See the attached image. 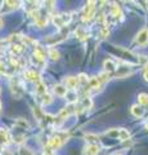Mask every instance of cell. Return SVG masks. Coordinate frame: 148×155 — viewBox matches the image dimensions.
<instances>
[{
    "label": "cell",
    "instance_id": "obj_22",
    "mask_svg": "<svg viewBox=\"0 0 148 155\" xmlns=\"http://www.w3.org/2000/svg\"><path fill=\"white\" fill-rule=\"evenodd\" d=\"M89 78L85 75V74H79L77 75V81H79V85H87V84H89Z\"/></svg>",
    "mask_w": 148,
    "mask_h": 155
},
{
    "label": "cell",
    "instance_id": "obj_20",
    "mask_svg": "<svg viewBox=\"0 0 148 155\" xmlns=\"http://www.w3.org/2000/svg\"><path fill=\"white\" fill-rule=\"evenodd\" d=\"M35 92H36V94L37 96H41V94H44L46 93V87L44 83H41V81H39V83H36V87H35Z\"/></svg>",
    "mask_w": 148,
    "mask_h": 155
},
{
    "label": "cell",
    "instance_id": "obj_12",
    "mask_svg": "<svg viewBox=\"0 0 148 155\" xmlns=\"http://www.w3.org/2000/svg\"><path fill=\"white\" fill-rule=\"evenodd\" d=\"M53 91H54V93L57 94V96H59V97H66V94H67V87L66 85H62V84H55L54 85V88H53Z\"/></svg>",
    "mask_w": 148,
    "mask_h": 155
},
{
    "label": "cell",
    "instance_id": "obj_27",
    "mask_svg": "<svg viewBox=\"0 0 148 155\" xmlns=\"http://www.w3.org/2000/svg\"><path fill=\"white\" fill-rule=\"evenodd\" d=\"M107 136H109V137H117V136H118V129L109 130V132H107Z\"/></svg>",
    "mask_w": 148,
    "mask_h": 155
},
{
    "label": "cell",
    "instance_id": "obj_25",
    "mask_svg": "<svg viewBox=\"0 0 148 155\" xmlns=\"http://www.w3.org/2000/svg\"><path fill=\"white\" fill-rule=\"evenodd\" d=\"M22 51H23V45L22 44H12V53L13 54L18 56V54H21L22 53Z\"/></svg>",
    "mask_w": 148,
    "mask_h": 155
},
{
    "label": "cell",
    "instance_id": "obj_30",
    "mask_svg": "<svg viewBox=\"0 0 148 155\" xmlns=\"http://www.w3.org/2000/svg\"><path fill=\"white\" fill-rule=\"evenodd\" d=\"M2 155H16V153L9 149H4V150H2Z\"/></svg>",
    "mask_w": 148,
    "mask_h": 155
},
{
    "label": "cell",
    "instance_id": "obj_32",
    "mask_svg": "<svg viewBox=\"0 0 148 155\" xmlns=\"http://www.w3.org/2000/svg\"><path fill=\"white\" fill-rule=\"evenodd\" d=\"M3 25H4V22H3V19H2V17H0V28L3 27Z\"/></svg>",
    "mask_w": 148,
    "mask_h": 155
},
{
    "label": "cell",
    "instance_id": "obj_34",
    "mask_svg": "<svg viewBox=\"0 0 148 155\" xmlns=\"http://www.w3.org/2000/svg\"><path fill=\"white\" fill-rule=\"evenodd\" d=\"M0 110H2V102H0Z\"/></svg>",
    "mask_w": 148,
    "mask_h": 155
},
{
    "label": "cell",
    "instance_id": "obj_19",
    "mask_svg": "<svg viewBox=\"0 0 148 155\" xmlns=\"http://www.w3.org/2000/svg\"><path fill=\"white\" fill-rule=\"evenodd\" d=\"M111 16L113 18H121L122 17V13H121V9L118 5H116V4H113V5L111 7Z\"/></svg>",
    "mask_w": 148,
    "mask_h": 155
},
{
    "label": "cell",
    "instance_id": "obj_10",
    "mask_svg": "<svg viewBox=\"0 0 148 155\" xmlns=\"http://www.w3.org/2000/svg\"><path fill=\"white\" fill-rule=\"evenodd\" d=\"M103 67H104V71L108 72V74H111V72H113V71H116V70H117L116 62L112 61V60H106V61H104Z\"/></svg>",
    "mask_w": 148,
    "mask_h": 155
},
{
    "label": "cell",
    "instance_id": "obj_9",
    "mask_svg": "<svg viewBox=\"0 0 148 155\" xmlns=\"http://www.w3.org/2000/svg\"><path fill=\"white\" fill-rule=\"evenodd\" d=\"M65 83H66L67 89H75L76 91V88H77V85H79L77 76H68V78H66Z\"/></svg>",
    "mask_w": 148,
    "mask_h": 155
},
{
    "label": "cell",
    "instance_id": "obj_11",
    "mask_svg": "<svg viewBox=\"0 0 148 155\" xmlns=\"http://www.w3.org/2000/svg\"><path fill=\"white\" fill-rule=\"evenodd\" d=\"M88 85H89V91H98L103 84L99 81L98 76H94V78H92V79L89 80V84Z\"/></svg>",
    "mask_w": 148,
    "mask_h": 155
},
{
    "label": "cell",
    "instance_id": "obj_7",
    "mask_svg": "<svg viewBox=\"0 0 148 155\" xmlns=\"http://www.w3.org/2000/svg\"><path fill=\"white\" fill-rule=\"evenodd\" d=\"M137 43L142 47H144L148 44V28H143L142 31L137 35Z\"/></svg>",
    "mask_w": 148,
    "mask_h": 155
},
{
    "label": "cell",
    "instance_id": "obj_16",
    "mask_svg": "<svg viewBox=\"0 0 148 155\" xmlns=\"http://www.w3.org/2000/svg\"><path fill=\"white\" fill-rule=\"evenodd\" d=\"M66 100L70 102V105H74L76 101H77V92L75 89H68L67 94H66Z\"/></svg>",
    "mask_w": 148,
    "mask_h": 155
},
{
    "label": "cell",
    "instance_id": "obj_5",
    "mask_svg": "<svg viewBox=\"0 0 148 155\" xmlns=\"http://www.w3.org/2000/svg\"><path fill=\"white\" fill-rule=\"evenodd\" d=\"M21 2H3V7H2V11L0 13H8V12H12L14 9L20 8L21 5Z\"/></svg>",
    "mask_w": 148,
    "mask_h": 155
},
{
    "label": "cell",
    "instance_id": "obj_21",
    "mask_svg": "<svg viewBox=\"0 0 148 155\" xmlns=\"http://www.w3.org/2000/svg\"><path fill=\"white\" fill-rule=\"evenodd\" d=\"M92 105H93V102H92V100H90V97H84L83 98V101H81V109H90L92 107Z\"/></svg>",
    "mask_w": 148,
    "mask_h": 155
},
{
    "label": "cell",
    "instance_id": "obj_13",
    "mask_svg": "<svg viewBox=\"0 0 148 155\" xmlns=\"http://www.w3.org/2000/svg\"><path fill=\"white\" fill-rule=\"evenodd\" d=\"M101 147L98 145H88L84 150V155H98Z\"/></svg>",
    "mask_w": 148,
    "mask_h": 155
},
{
    "label": "cell",
    "instance_id": "obj_28",
    "mask_svg": "<svg viewBox=\"0 0 148 155\" xmlns=\"http://www.w3.org/2000/svg\"><path fill=\"white\" fill-rule=\"evenodd\" d=\"M143 78H144V80L148 83V62H147L146 66H144V71H143Z\"/></svg>",
    "mask_w": 148,
    "mask_h": 155
},
{
    "label": "cell",
    "instance_id": "obj_3",
    "mask_svg": "<svg viewBox=\"0 0 148 155\" xmlns=\"http://www.w3.org/2000/svg\"><path fill=\"white\" fill-rule=\"evenodd\" d=\"M11 89L13 92L14 97H17V98H20V97L23 94V92H25L22 81L20 79H16V78H13L12 81H11Z\"/></svg>",
    "mask_w": 148,
    "mask_h": 155
},
{
    "label": "cell",
    "instance_id": "obj_24",
    "mask_svg": "<svg viewBox=\"0 0 148 155\" xmlns=\"http://www.w3.org/2000/svg\"><path fill=\"white\" fill-rule=\"evenodd\" d=\"M48 56H49L52 60L57 61L59 58V52L55 49V48H49V51H48Z\"/></svg>",
    "mask_w": 148,
    "mask_h": 155
},
{
    "label": "cell",
    "instance_id": "obj_14",
    "mask_svg": "<svg viewBox=\"0 0 148 155\" xmlns=\"http://www.w3.org/2000/svg\"><path fill=\"white\" fill-rule=\"evenodd\" d=\"M131 114L135 116V118H142L143 115H144V109H143V106L140 105H133L131 106Z\"/></svg>",
    "mask_w": 148,
    "mask_h": 155
},
{
    "label": "cell",
    "instance_id": "obj_23",
    "mask_svg": "<svg viewBox=\"0 0 148 155\" xmlns=\"http://www.w3.org/2000/svg\"><path fill=\"white\" fill-rule=\"evenodd\" d=\"M76 36H77L80 40H84V39L88 38V32L85 31L84 27H79L77 30H76Z\"/></svg>",
    "mask_w": 148,
    "mask_h": 155
},
{
    "label": "cell",
    "instance_id": "obj_4",
    "mask_svg": "<svg viewBox=\"0 0 148 155\" xmlns=\"http://www.w3.org/2000/svg\"><path fill=\"white\" fill-rule=\"evenodd\" d=\"M71 21V16L70 14H58V16H54L53 17V23L58 27V28H62L65 27L66 25H68V22Z\"/></svg>",
    "mask_w": 148,
    "mask_h": 155
},
{
    "label": "cell",
    "instance_id": "obj_18",
    "mask_svg": "<svg viewBox=\"0 0 148 155\" xmlns=\"http://www.w3.org/2000/svg\"><path fill=\"white\" fill-rule=\"evenodd\" d=\"M117 138L120 140V141H128V140L130 138V133H129L128 129L120 128V129H118V136H117Z\"/></svg>",
    "mask_w": 148,
    "mask_h": 155
},
{
    "label": "cell",
    "instance_id": "obj_8",
    "mask_svg": "<svg viewBox=\"0 0 148 155\" xmlns=\"http://www.w3.org/2000/svg\"><path fill=\"white\" fill-rule=\"evenodd\" d=\"M25 79L30 80V81H35V83H39L40 81V75L37 74L35 70H26L25 71Z\"/></svg>",
    "mask_w": 148,
    "mask_h": 155
},
{
    "label": "cell",
    "instance_id": "obj_15",
    "mask_svg": "<svg viewBox=\"0 0 148 155\" xmlns=\"http://www.w3.org/2000/svg\"><path fill=\"white\" fill-rule=\"evenodd\" d=\"M11 141V136L7 129H0V145H8Z\"/></svg>",
    "mask_w": 148,
    "mask_h": 155
},
{
    "label": "cell",
    "instance_id": "obj_1",
    "mask_svg": "<svg viewBox=\"0 0 148 155\" xmlns=\"http://www.w3.org/2000/svg\"><path fill=\"white\" fill-rule=\"evenodd\" d=\"M67 138H68L67 133H63V132L55 133L53 137H50L49 141H48V149H50L52 151H54V150L59 149L62 145L66 142V140H67Z\"/></svg>",
    "mask_w": 148,
    "mask_h": 155
},
{
    "label": "cell",
    "instance_id": "obj_33",
    "mask_svg": "<svg viewBox=\"0 0 148 155\" xmlns=\"http://www.w3.org/2000/svg\"><path fill=\"white\" fill-rule=\"evenodd\" d=\"M146 129H147V130H148V122H147V123H146Z\"/></svg>",
    "mask_w": 148,
    "mask_h": 155
},
{
    "label": "cell",
    "instance_id": "obj_31",
    "mask_svg": "<svg viewBox=\"0 0 148 155\" xmlns=\"http://www.w3.org/2000/svg\"><path fill=\"white\" fill-rule=\"evenodd\" d=\"M107 35H108V28H107V27H104L103 30L101 31V36H102V38H106Z\"/></svg>",
    "mask_w": 148,
    "mask_h": 155
},
{
    "label": "cell",
    "instance_id": "obj_6",
    "mask_svg": "<svg viewBox=\"0 0 148 155\" xmlns=\"http://www.w3.org/2000/svg\"><path fill=\"white\" fill-rule=\"evenodd\" d=\"M130 72H131L130 65L124 64V65H121V66L117 67V70H116V76H117V78H125V76H128V75H130Z\"/></svg>",
    "mask_w": 148,
    "mask_h": 155
},
{
    "label": "cell",
    "instance_id": "obj_29",
    "mask_svg": "<svg viewBox=\"0 0 148 155\" xmlns=\"http://www.w3.org/2000/svg\"><path fill=\"white\" fill-rule=\"evenodd\" d=\"M7 72V66L3 61H0V74H5Z\"/></svg>",
    "mask_w": 148,
    "mask_h": 155
},
{
    "label": "cell",
    "instance_id": "obj_36",
    "mask_svg": "<svg viewBox=\"0 0 148 155\" xmlns=\"http://www.w3.org/2000/svg\"><path fill=\"white\" fill-rule=\"evenodd\" d=\"M0 93H2V89H0Z\"/></svg>",
    "mask_w": 148,
    "mask_h": 155
},
{
    "label": "cell",
    "instance_id": "obj_35",
    "mask_svg": "<svg viewBox=\"0 0 148 155\" xmlns=\"http://www.w3.org/2000/svg\"><path fill=\"white\" fill-rule=\"evenodd\" d=\"M147 8H148V3H147Z\"/></svg>",
    "mask_w": 148,
    "mask_h": 155
},
{
    "label": "cell",
    "instance_id": "obj_26",
    "mask_svg": "<svg viewBox=\"0 0 148 155\" xmlns=\"http://www.w3.org/2000/svg\"><path fill=\"white\" fill-rule=\"evenodd\" d=\"M138 102L139 105H148V94L147 93H140L138 94Z\"/></svg>",
    "mask_w": 148,
    "mask_h": 155
},
{
    "label": "cell",
    "instance_id": "obj_17",
    "mask_svg": "<svg viewBox=\"0 0 148 155\" xmlns=\"http://www.w3.org/2000/svg\"><path fill=\"white\" fill-rule=\"evenodd\" d=\"M39 101L41 105H50L52 102H53V97H52V94H49L46 92V93L39 96Z\"/></svg>",
    "mask_w": 148,
    "mask_h": 155
},
{
    "label": "cell",
    "instance_id": "obj_2",
    "mask_svg": "<svg viewBox=\"0 0 148 155\" xmlns=\"http://www.w3.org/2000/svg\"><path fill=\"white\" fill-rule=\"evenodd\" d=\"M34 115H35V118L37 119V122H39V124L41 125V127H46V125H49V124H54L53 116L45 114L44 111L40 110L39 107H34Z\"/></svg>",
    "mask_w": 148,
    "mask_h": 155
}]
</instances>
